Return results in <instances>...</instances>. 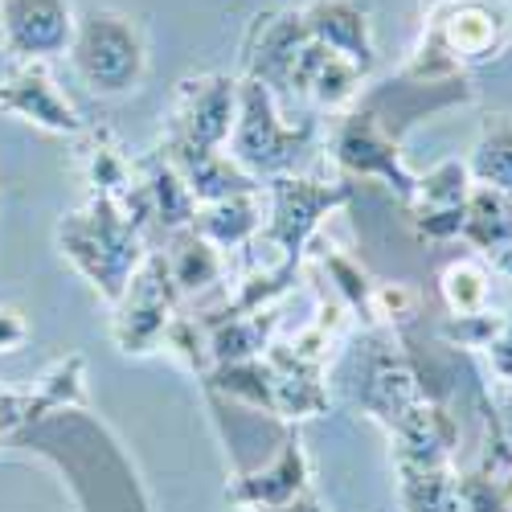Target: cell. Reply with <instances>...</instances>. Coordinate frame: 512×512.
Segmentation results:
<instances>
[{"label": "cell", "mask_w": 512, "mask_h": 512, "mask_svg": "<svg viewBox=\"0 0 512 512\" xmlns=\"http://www.w3.org/2000/svg\"><path fill=\"white\" fill-rule=\"evenodd\" d=\"M512 46V0H431L422 41L402 66L410 78H455L504 58Z\"/></svg>", "instance_id": "6da1fadb"}, {"label": "cell", "mask_w": 512, "mask_h": 512, "mask_svg": "<svg viewBox=\"0 0 512 512\" xmlns=\"http://www.w3.org/2000/svg\"><path fill=\"white\" fill-rule=\"evenodd\" d=\"M58 250L115 308L123 300L127 283H132V275L148 259V238L115 201L91 197L82 209L66 213L58 222Z\"/></svg>", "instance_id": "7a4b0ae2"}, {"label": "cell", "mask_w": 512, "mask_h": 512, "mask_svg": "<svg viewBox=\"0 0 512 512\" xmlns=\"http://www.w3.org/2000/svg\"><path fill=\"white\" fill-rule=\"evenodd\" d=\"M316 140V123H283L279 99L254 78L238 82V123L230 132V160L246 177H287L308 156Z\"/></svg>", "instance_id": "3957f363"}, {"label": "cell", "mask_w": 512, "mask_h": 512, "mask_svg": "<svg viewBox=\"0 0 512 512\" xmlns=\"http://www.w3.org/2000/svg\"><path fill=\"white\" fill-rule=\"evenodd\" d=\"M70 62L82 87H91L95 95H132L148 70L144 33L132 17L115 9H91L78 17Z\"/></svg>", "instance_id": "277c9868"}, {"label": "cell", "mask_w": 512, "mask_h": 512, "mask_svg": "<svg viewBox=\"0 0 512 512\" xmlns=\"http://www.w3.org/2000/svg\"><path fill=\"white\" fill-rule=\"evenodd\" d=\"M353 201V185L316 181V177H271L267 185V222L259 242L271 246L275 259L304 263V254L332 209Z\"/></svg>", "instance_id": "5b68a950"}, {"label": "cell", "mask_w": 512, "mask_h": 512, "mask_svg": "<svg viewBox=\"0 0 512 512\" xmlns=\"http://www.w3.org/2000/svg\"><path fill=\"white\" fill-rule=\"evenodd\" d=\"M181 295L168 279V267L160 259V250H148L144 267L132 275L123 300L115 304V320H111V340L115 349L127 357H148L164 345V332L173 324V316L181 312Z\"/></svg>", "instance_id": "8992f818"}, {"label": "cell", "mask_w": 512, "mask_h": 512, "mask_svg": "<svg viewBox=\"0 0 512 512\" xmlns=\"http://www.w3.org/2000/svg\"><path fill=\"white\" fill-rule=\"evenodd\" d=\"M332 160L349 177H373L386 185L402 205H410L418 177L402 160V144L381 127L365 107H353L336 119L332 127Z\"/></svg>", "instance_id": "52a82bcc"}, {"label": "cell", "mask_w": 512, "mask_h": 512, "mask_svg": "<svg viewBox=\"0 0 512 512\" xmlns=\"http://www.w3.org/2000/svg\"><path fill=\"white\" fill-rule=\"evenodd\" d=\"M459 103H472V82H467V74H455V78H410V74L398 70L390 82H381V87H373L369 95H361L357 107H365L402 144V136L418 119L439 115V111L459 107Z\"/></svg>", "instance_id": "ba28073f"}, {"label": "cell", "mask_w": 512, "mask_h": 512, "mask_svg": "<svg viewBox=\"0 0 512 512\" xmlns=\"http://www.w3.org/2000/svg\"><path fill=\"white\" fill-rule=\"evenodd\" d=\"M238 123V78L234 74H201L177 82V103L164 136H177L197 148H222Z\"/></svg>", "instance_id": "9c48e42d"}, {"label": "cell", "mask_w": 512, "mask_h": 512, "mask_svg": "<svg viewBox=\"0 0 512 512\" xmlns=\"http://www.w3.org/2000/svg\"><path fill=\"white\" fill-rule=\"evenodd\" d=\"M0 29L9 54L21 62H46L70 54L78 17L70 0H0Z\"/></svg>", "instance_id": "30bf717a"}, {"label": "cell", "mask_w": 512, "mask_h": 512, "mask_svg": "<svg viewBox=\"0 0 512 512\" xmlns=\"http://www.w3.org/2000/svg\"><path fill=\"white\" fill-rule=\"evenodd\" d=\"M312 41L300 9H287V13H271L259 17L246 33V46H242V66L246 78L263 82V87L279 99V91L291 87V70L300 62L304 46Z\"/></svg>", "instance_id": "8fae6325"}, {"label": "cell", "mask_w": 512, "mask_h": 512, "mask_svg": "<svg viewBox=\"0 0 512 512\" xmlns=\"http://www.w3.org/2000/svg\"><path fill=\"white\" fill-rule=\"evenodd\" d=\"M0 111H13L54 136H82V115L54 87L50 70L41 62H25L9 78H0Z\"/></svg>", "instance_id": "7c38bea8"}, {"label": "cell", "mask_w": 512, "mask_h": 512, "mask_svg": "<svg viewBox=\"0 0 512 512\" xmlns=\"http://www.w3.org/2000/svg\"><path fill=\"white\" fill-rule=\"evenodd\" d=\"M308 455H304V443L295 439V431L283 435L275 459L259 472H242L238 480H230L226 488V500L246 508V512H259V508H279V504H291L308 492Z\"/></svg>", "instance_id": "4fadbf2b"}, {"label": "cell", "mask_w": 512, "mask_h": 512, "mask_svg": "<svg viewBox=\"0 0 512 512\" xmlns=\"http://www.w3.org/2000/svg\"><path fill=\"white\" fill-rule=\"evenodd\" d=\"M160 152H164L168 164L177 168V177L189 185L197 205H213V201L242 197V193H259V181L246 177L222 148H197V144H185L177 136H164Z\"/></svg>", "instance_id": "5bb4252c"}, {"label": "cell", "mask_w": 512, "mask_h": 512, "mask_svg": "<svg viewBox=\"0 0 512 512\" xmlns=\"http://www.w3.org/2000/svg\"><path fill=\"white\" fill-rule=\"evenodd\" d=\"M390 439L394 467H451V459L459 455V422L439 398H426L394 426Z\"/></svg>", "instance_id": "9a60e30c"}, {"label": "cell", "mask_w": 512, "mask_h": 512, "mask_svg": "<svg viewBox=\"0 0 512 512\" xmlns=\"http://www.w3.org/2000/svg\"><path fill=\"white\" fill-rule=\"evenodd\" d=\"M426 381L418 377V369L398 353V349H377L369 357V369H365V390H361V406L369 418H377L386 431L418 406L426 402Z\"/></svg>", "instance_id": "2e32d148"}, {"label": "cell", "mask_w": 512, "mask_h": 512, "mask_svg": "<svg viewBox=\"0 0 512 512\" xmlns=\"http://www.w3.org/2000/svg\"><path fill=\"white\" fill-rule=\"evenodd\" d=\"M312 41H320L324 50L349 58L357 70L369 74L377 50H373V21L365 0H312L308 9H300Z\"/></svg>", "instance_id": "e0dca14e"}, {"label": "cell", "mask_w": 512, "mask_h": 512, "mask_svg": "<svg viewBox=\"0 0 512 512\" xmlns=\"http://www.w3.org/2000/svg\"><path fill=\"white\" fill-rule=\"evenodd\" d=\"M160 259H164L168 279H173V287H177L181 300H197V295H205V291L218 287L222 275H226L222 250H218V246H209L193 226L164 234Z\"/></svg>", "instance_id": "ac0fdd59"}, {"label": "cell", "mask_w": 512, "mask_h": 512, "mask_svg": "<svg viewBox=\"0 0 512 512\" xmlns=\"http://www.w3.org/2000/svg\"><path fill=\"white\" fill-rule=\"evenodd\" d=\"M205 324V340H209V369L213 365H234V361H254L275 345V328H279V312H254V316H197Z\"/></svg>", "instance_id": "d6986e66"}, {"label": "cell", "mask_w": 512, "mask_h": 512, "mask_svg": "<svg viewBox=\"0 0 512 512\" xmlns=\"http://www.w3.org/2000/svg\"><path fill=\"white\" fill-rule=\"evenodd\" d=\"M463 242H472L484 259L496 267L504 254L512 250V197L488 185H472L463 205Z\"/></svg>", "instance_id": "ffe728a7"}, {"label": "cell", "mask_w": 512, "mask_h": 512, "mask_svg": "<svg viewBox=\"0 0 512 512\" xmlns=\"http://www.w3.org/2000/svg\"><path fill=\"white\" fill-rule=\"evenodd\" d=\"M263 197L259 193H242V197H226L213 205H197L193 230L218 250H242L263 234Z\"/></svg>", "instance_id": "44dd1931"}, {"label": "cell", "mask_w": 512, "mask_h": 512, "mask_svg": "<svg viewBox=\"0 0 512 512\" xmlns=\"http://www.w3.org/2000/svg\"><path fill=\"white\" fill-rule=\"evenodd\" d=\"M140 181H144V193H148V209H152V226L160 234H173V230H185L193 226L197 218V201L189 193V185L177 177V168L164 160V152H148L140 160Z\"/></svg>", "instance_id": "7402d4cb"}, {"label": "cell", "mask_w": 512, "mask_h": 512, "mask_svg": "<svg viewBox=\"0 0 512 512\" xmlns=\"http://www.w3.org/2000/svg\"><path fill=\"white\" fill-rule=\"evenodd\" d=\"M467 173H472L476 185H488L512 197V115H492L480 127L476 148L467 156Z\"/></svg>", "instance_id": "603a6c76"}, {"label": "cell", "mask_w": 512, "mask_h": 512, "mask_svg": "<svg viewBox=\"0 0 512 512\" xmlns=\"http://www.w3.org/2000/svg\"><path fill=\"white\" fill-rule=\"evenodd\" d=\"M402 512H463L455 492V467H406L398 463Z\"/></svg>", "instance_id": "cb8c5ba5"}, {"label": "cell", "mask_w": 512, "mask_h": 512, "mask_svg": "<svg viewBox=\"0 0 512 512\" xmlns=\"http://www.w3.org/2000/svg\"><path fill=\"white\" fill-rule=\"evenodd\" d=\"M472 173H467V160H439L435 168H426L414 185V197L406 205V213H451L467 205L472 193Z\"/></svg>", "instance_id": "d4e9b609"}, {"label": "cell", "mask_w": 512, "mask_h": 512, "mask_svg": "<svg viewBox=\"0 0 512 512\" xmlns=\"http://www.w3.org/2000/svg\"><path fill=\"white\" fill-rule=\"evenodd\" d=\"M439 295L451 316H480V312H488V300H492V275L476 259H459V263L443 267Z\"/></svg>", "instance_id": "484cf974"}, {"label": "cell", "mask_w": 512, "mask_h": 512, "mask_svg": "<svg viewBox=\"0 0 512 512\" xmlns=\"http://www.w3.org/2000/svg\"><path fill=\"white\" fill-rule=\"evenodd\" d=\"M324 271L332 279V291H336V300L345 304L349 316H361L365 324H373V279L365 275L361 263H353L349 254H340V250H324Z\"/></svg>", "instance_id": "4316f807"}, {"label": "cell", "mask_w": 512, "mask_h": 512, "mask_svg": "<svg viewBox=\"0 0 512 512\" xmlns=\"http://www.w3.org/2000/svg\"><path fill=\"white\" fill-rule=\"evenodd\" d=\"M361 82H365V70H357L349 58L340 54H324L320 70L312 74V87H308V99H316L320 107H349L361 99Z\"/></svg>", "instance_id": "83f0119b"}, {"label": "cell", "mask_w": 512, "mask_h": 512, "mask_svg": "<svg viewBox=\"0 0 512 512\" xmlns=\"http://www.w3.org/2000/svg\"><path fill=\"white\" fill-rule=\"evenodd\" d=\"M455 492L463 512H512V472L492 476L484 467L455 472Z\"/></svg>", "instance_id": "f1b7e54d"}, {"label": "cell", "mask_w": 512, "mask_h": 512, "mask_svg": "<svg viewBox=\"0 0 512 512\" xmlns=\"http://www.w3.org/2000/svg\"><path fill=\"white\" fill-rule=\"evenodd\" d=\"M33 390H37L41 402H46L50 414L70 410V406H82V402H87V365H82L78 353L74 357H62L46 377L37 381Z\"/></svg>", "instance_id": "f546056e"}, {"label": "cell", "mask_w": 512, "mask_h": 512, "mask_svg": "<svg viewBox=\"0 0 512 512\" xmlns=\"http://www.w3.org/2000/svg\"><path fill=\"white\" fill-rule=\"evenodd\" d=\"M160 349H164V353H173V357H177L185 369H193L197 377L209 373V340H205V324H201L197 316H189V312H177V316H173V324H168Z\"/></svg>", "instance_id": "4dcf8cb0"}, {"label": "cell", "mask_w": 512, "mask_h": 512, "mask_svg": "<svg viewBox=\"0 0 512 512\" xmlns=\"http://www.w3.org/2000/svg\"><path fill=\"white\" fill-rule=\"evenodd\" d=\"M41 418H50L46 402L37 398V390H9L0 386V439H9L21 426H33Z\"/></svg>", "instance_id": "1f68e13d"}, {"label": "cell", "mask_w": 512, "mask_h": 512, "mask_svg": "<svg viewBox=\"0 0 512 512\" xmlns=\"http://www.w3.org/2000/svg\"><path fill=\"white\" fill-rule=\"evenodd\" d=\"M418 316V295L406 283H373V324H410Z\"/></svg>", "instance_id": "d6a6232c"}, {"label": "cell", "mask_w": 512, "mask_h": 512, "mask_svg": "<svg viewBox=\"0 0 512 512\" xmlns=\"http://www.w3.org/2000/svg\"><path fill=\"white\" fill-rule=\"evenodd\" d=\"M484 353H488L492 373L512 386V308H508L504 316H496V324H492V336H488Z\"/></svg>", "instance_id": "836d02e7"}, {"label": "cell", "mask_w": 512, "mask_h": 512, "mask_svg": "<svg viewBox=\"0 0 512 512\" xmlns=\"http://www.w3.org/2000/svg\"><path fill=\"white\" fill-rule=\"evenodd\" d=\"M25 340H29L25 316L17 308H9V304H0V353H17Z\"/></svg>", "instance_id": "e575fe53"}, {"label": "cell", "mask_w": 512, "mask_h": 512, "mask_svg": "<svg viewBox=\"0 0 512 512\" xmlns=\"http://www.w3.org/2000/svg\"><path fill=\"white\" fill-rule=\"evenodd\" d=\"M259 512H324V504L316 496H300V500H291V504H279V508H259Z\"/></svg>", "instance_id": "d590c367"}, {"label": "cell", "mask_w": 512, "mask_h": 512, "mask_svg": "<svg viewBox=\"0 0 512 512\" xmlns=\"http://www.w3.org/2000/svg\"><path fill=\"white\" fill-rule=\"evenodd\" d=\"M496 271H500V275H508V279H512V250H508V254H504V259H500V263H496Z\"/></svg>", "instance_id": "8d00e7d4"}, {"label": "cell", "mask_w": 512, "mask_h": 512, "mask_svg": "<svg viewBox=\"0 0 512 512\" xmlns=\"http://www.w3.org/2000/svg\"><path fill=\"white\" fill-rule=\"evenodd\" d=\"M0 46H5V29H0Z\"/></svg>", "instance_id": "74e56055"}]
</instances>
